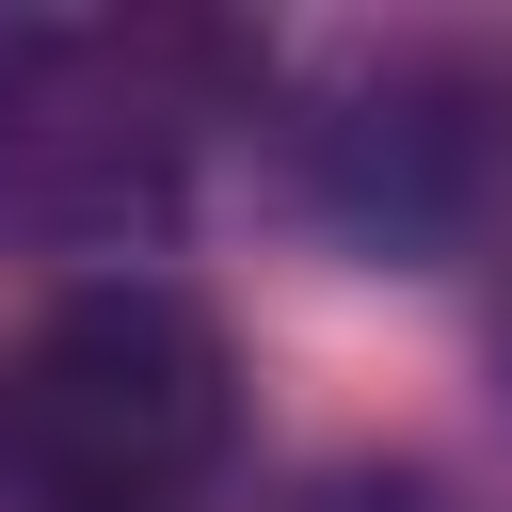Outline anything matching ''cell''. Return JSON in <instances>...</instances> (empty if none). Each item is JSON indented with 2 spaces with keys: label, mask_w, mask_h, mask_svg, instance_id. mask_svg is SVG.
<instances>
[{
  "label": "cell",
  "mask_w": 512,
  "mask_h": 512,
  "mask_svg": "<svg viewBox=\"0 0 512 512\" xmlns=\"http://www.w3.org/2000/svg\"><path fill=\"white\" fill-rule=\"evenodd\" d=\"M288 512H464L432 464H336V480H304Z\"/></svg>",
  "instance_id": "277c9868"
},
{
  "label": "cell",
  "mask_w": 512,
  "mask_h": 512,
  "mask_svg": "<svg viewBox=\"0 0 512 512\" xmlns=\"http://www.w3.org/2000/svg\"><path fill=\"white\" fill-rule=\"evenodd\" d=\"M288 160H304V192H320L336 240L432 256V240L480 224V192H496V160H512V96H496L480 64H448V48H352V64L304 96Z\"/></svg>",
  "instance_id": "3957f363"
},
{
  "label": "cell",
  "mask_w": 512,
  "mask_h": 512,
  "mask_svg": "<svg viewBox=\"0 0 512 512\" xmlns=\"http://www.w3.org/2000/svg\"><path fill=\"white\" fill-rule=\"evenodd\" d=\"M272 48L176 0H80L0 16V256L144 272V240L192 208L224 128H256Z\"/></svg>",
  "instance_id": "6da1fadb"
},
{
  "label": "cell",
  "mask_w": 512,
  "mask_h": 512,
  "mask_svg": "<svg viewBox=\"0 0 512 512\" xmlns=\"http://www.w3.org/2000/svg\"><path fill=\"white\" fill-rule=\"evenodd\" d=\"M240 448V336L176 272H80L0 336L16 512H192Z\"/></svg>",
  "instance_id": "7a4b0ae2"
}]
</instances>
